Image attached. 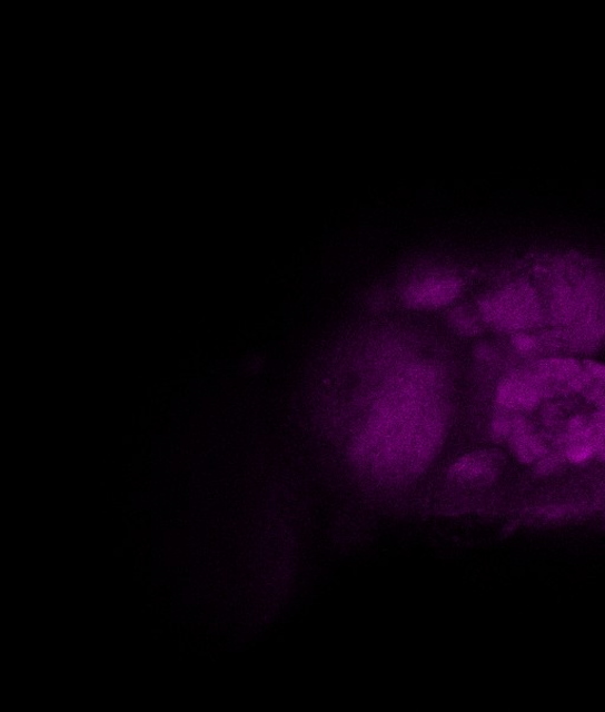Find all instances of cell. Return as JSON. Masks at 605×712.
Segmentation results:
<instances>
[{"mask_svg":"<svg viewBox=\"0 0 605 712\" xmlns=\"http://www.w3.org/2000/svg\"><path fill=\"white\" fill-rule=\"evenodd\" d=\"M411 404L388 406L380 421L356 442L354 453L385 479H407L420 474L437 455L444 423L439 411L415 412Z\"/></svg>","mask_w":605,"mask_h":712,"instance_id":"1","label":"cell"},{"mask_svg":"<svg viewBox=\"0 0 605 712\" xmlns=\"http://www.w3.org/2000/svg\"><path fill=\"white\" fill-rule=\"evenodd\" d=\"M477 309L486 327L509 335L535 329L545 320L536 288L524 280L510 281L485 295Z\"/></svg>","mask_w":605,"mask_h":712,"instance_id":"2","label":"cell"},{"mask_svg":"<svg viewBox=\"0 0 605 712\" xmlns=\"http://www.w3.org/2000/svg\"><path fill=\"white\" fill-rule=\"evenodd\" d=\"M464 290V283L453 274H432L410 281L401 294L407 309L434 312L456 304Z\"/></svg>","mask_w":605,"mask_h":712,"instance_id":"3","label":"cell"},{"mask_svg":"<svg viewBox=\"0 0 605 712\" xmlns=\"http://www.w3.org/2000/svg\"><path fill=\"white\" fill-rule=\"evenodd\" d=\"M548 399L551 397L526 365L505 375L496 389L497 407L522 414L538 409Z\"/></svg>","mask_w":605,"mask_h":712,"instance_id":"4","label":"cell"},{"mask_svg":"<svg viewBox=\"0 0 605 712\" xmlns=\"http://www.w3.org/2000/svg\"><path fill=\"white\" fill-rule=\"evenodd\" d=\"M506 457L499 451L487 449L459 457L449 468L452 478L470 486H486L500 476Z\"/></svg>","mask_w":605,"mask_h":712,"instance_id":"5","label":"cell"},{"mask_svg":"<svg viewBox=\"0 0 605 712\" xmlns=\"http://www.w3.org/2000/svg\"><path fill=\"white\" fill-rule=\"evenodd\" d=\"M506 445L522 464L533 467L553 449V438L551 434L544 433L527 418L509 437Z\"/></svg>","mask_w":605,"mask_h":712,"instance_id":"6","label":"cell"},{"mask_svg":"<svg viewBox=\"0 0 605 712\" xmlns=\"http://www.w3.org/2000/svg\"><path fill=\"white\" fill-rule=\"evenodd\" d=\"M449 329L463 337H477L484 333L486 325L476 307L457 305L447 315Z\"/></svg>","mask_w":605,"mask_h":712,"instance_id":"7","label":"cell"},{"mask_svg":"<svg viewBox=\"0 0 605 712\" xmlns=\"http://www.w3.org/2000/svg\"><path fill=\"white\" fill-rule=\"evenodd\" d=\"M527 419L525 414L497 407L489 421V435L496 444H507V441Z\"/></svg>","mask_w":605,"mask_h":712,"instance_id":"8","label":"cell"},{"mask_svg":"<svg viewBox=\"0 0 605 712\" xmlns=\"http://www.w3.org/2000/svg\"><path fill=\"white\" fill-rule=\"evenodd\" d=\"M584 369L588 374L581 395L595 404L597 411L605 409V364L595 360H584Z\"/></svg>","mask_w":605,"mask_h":712,"instance_id":"9","label":"cell"},{"mask_svg":"<svg viewBox=\"0 0 605 712\" xmlns=\"http://www.w3.org/2000/svg\"><path fill=\"white\" fill-rule=\"evenodd\" d=\"M567 464L563 454L553 447L544 457L533 466L534 472L539 476H551L557 474Z\"/></svg>","mask_w":605,"mask_h":712,"instance_id":"10","label":"cell"},{"mask_svg":"<svg viewBox=\"0 0 605 712\" xmlns=\"http://www.w3.org/2000/svg\"><path fill=\"white\" fill-rule=\"evenodd\" d=\"M510 345L520 356H533L542 349V340L538 337L524 333L510 335Z\"/></svg>","mask_w":605,"mask_h":712,"instance_id":"11","label":"cell"},{"mask_svg":"<svg viewBox=\"0 0 605 712\" xmlns=\"http://www.w3.org/2000/svg\"><path fill=\"white\" fill-rule=\"evenodd\" d=\"M476 357L482 363H494L498 358V353L495 346L489 344H482L477 346Z\"/></svg>","mask_w":605,"mask_h":712,"instance_id":"12","label":"cell"}]
</instances>
